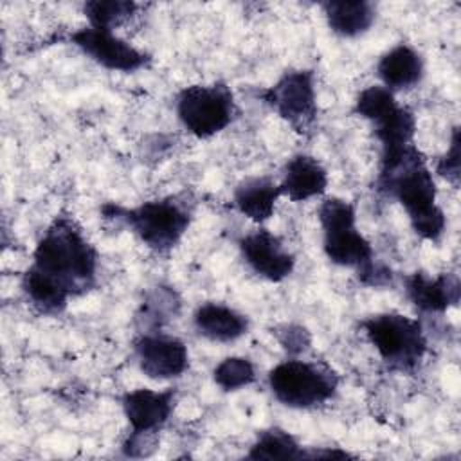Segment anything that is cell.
Returning <instances> with one entry per match:
<instances>
[{
	"label": "cell",
	"mask_w": 461,
	"mask_h": 461,
	"mask_svg": "<svg viewBox=\"0 0 461 461\" xmlns=\"http://www.w3.org/2000/svg\"><path fill=\"white\" fill-rule=\"evenodd\" d=\"M99 252L70 212H59L45 227L23 270L20 286L41 315H59L70 299L97 285Z\"/></svg>",
	"instance_id": "6da1fadb"
},
{
	"label": "cell",
	"mask_w": 461,
	"mask_h": 461,
	"mask_svg": "<svg viewBox=\"0 0 461 461\" xmlns=\"http://www.w3.org/2000/svg\"><path fill=\"white\" fill-rule=\"evenodd\" d=\"M375 187L403 207L416 236L432 243L443 238L447 218L438 205V187L432 171L416 142L380 153Z\"/></svg>",
	"instance_id": "7a4b0ae2"
},
{
	"label": "cell",
	"mask_w": 461,
	"mask_h": 461,
	"mask_svg": "<svg viewBox=\"0 0 461 461\" xmlns=\"http://www.w3.org/2000/svg\"><path fill=\"white\" fill-rule=\"evenodd\" d=\"M99 212L104 220L126 225L151 252L166 256L182 241L191 227L194 202L182 193L146 200L135 207L103 203Z\"/></svg>",
	"instance_id": "3957f363"
},
{
	"label": "cell",
	"mask_w": 461,
	"mask_h": 461,
	"mask_svg": "<svg viewBox=\"0 0 461 461\" xmlns=\"http://www.w3.org/2000/svg\"><path fill=\"white\" fill-rule=\"evenodd\" d=\"M360 326L389 371L414 373L427 353V337L418 319L398 312L373 313Z\"/></svg>",
	"instance_id": "277c9868"
},
{
	"label": "cell",
	"mask_w": 461,
	"mask_h": 461,
	"mask_svg": "<svg viewBox=\"0 0 461 461\" xmlns=\"http://www.w3.org/2000/svg\"><path fill=\"white\" fill-rule=\"evenodd\" d=\"M324 256L337 267L353 268L357 276L375 263V250L357 229V207L344 198L328 196L319 203Z\"/></svg>",
	"instance_id": "5b68a950"
},
{
	"label": "cell",
	"mask_w": 461,
	"mask_h": 461,
	"mask_svg": "<svg viewBox=\"0 0 461 461\" xmlns=\"http://www.w3.org/2000/svg\"><path fill=\"white\" fill-rule=\"evenodd\" d=\"M122 414L130 432L121 445L126 457H149L158 448V434L169 421L176 405V389L162 391L139 387L121 394Z\"/></svg>",
	"instance_id": "8992f818"
},
{
	"label": "cell",
	"mask_w": 461,
	"mask_h": 461,
	"mask_svg": "<svg viewBox=\"0 0 461 461\" xmlns=\"http://www.w3.org/2000/svg\"><path fill=\"white\" fill-rule=\"evenodd\" d=\"M339 375L324 362L292 357L268 371L272 396L288 409H315L331 400L339 389Z\"/></svg>",
	"instance_id": "52a82bcc"
},
{
	"label": "cell",
	"mask_w": 461,
	"mask_h": 461,
	"mask_svg": "<svg viewBox=\"0 0 461 461\" xmlns=\"http://www.w3.org/2000/svg\"><path fill=\"white\" fill-rule=\"evenodd\" d=\"M175 112L184 130L194 139H211L223 131L238 113L236 99L227 83L184 86L175 99Z\"/></svg>",
	"instance_id": "ba28073f"
},
{
	"label": "cell",
	"mask_w": 461,
	"mask_h": 461,
	"mask_svg": "<svg viewBox=\"0 0 461 461\" xmlns=\"http://www.w3.org/2000/svg\"><path fill=\"white\" fill-rule=\"evenodd\" d=\"M258 97L299 135L313 130L319 106L312 68L285 70L270 86L259 90Z\"/></svg>",
	"instance_id": "9c48e42d"
},
{
	"label": "cell",
	"mask_w": 461,
	"mask_h": 461,
	"mask_svg": "<svg viewBox=\"0 0 461 461\" xmlns=\"http://www.w3.org/2000/svg\"><path fill=\"white\" fill-rule=\"evenodd\" d=\"M65 40L99 67L112 72L130 74L148 68L151 63V56L148 52L133 47L110 29L85 25L68 32Z\"/></svg>",
	"instance_id": "30bf717a"
},
{
	"label": "cell",
	"mask_w": 461,
	"mask_h": 461,
	"mask_svg": "<svg viewBox=\"0 0 461 461\" xmlns=\"http://www.w3.org/2000/svg\"><path fill=\"white\" fill-rule=\"evenodd\" d=\"M131 348L140 373L151 380H173L189 369L185 342L166 331L137 333Z\"/></svg>",
	"instance_id": "8fae6325"
},
{
	"label": "cell",
	"mask_w": 461,
	"mask_h": 461,
	"mask_svg": "<svg viewBox=\"0 0 461 461\" xmlns=\"http://www.w3.org/2000/svg\"><path fill=\"white\" fill-rule=\"evenodd\" d=\"M245 265L261 279L270 283L285 281L295 268V256L285 247L279 236L265 227L243 234L238 241Z\"/></svg>",
	"instance_id": "7c38bea8"
},
{
	"label": "cell",
	"mask_w": 461,
	"mask_h": 461,
	"mask_svg": "<svg viewBox=\"0 0 461 461\" xmlns=\"http://www.w3.org/2000/svg\"><path fill=\"white\" fill-rule=\"evenodd\" d=\"M402 281L405 297L420 313H445L448 308L457 306L461 297V283L454 272L430 276L416 270L403 276Z\"/></svg>",
	"instance_id": "4fadbf2b"
},
{
	"label": "cell",
	"mask_w": 461,
	"mask_h": 461,
	"mask_svg": "<svg viewBox=\"0 0 461 461\" xmlns=\"http://www.w3.org/2000/svg\"><path fill=\"white\" fill-rule=\"evenodd\" d=\"M193 328L211 342L229 344L249 333L250 321L245 313L225 303L205 301L193 312Z\"/></svg>",
	"instance_id": "5bb4252c"
},
{
	"label": "cell",
	"mask_w": 461,
	"mask_h": 461,
	"mask_svg": "<svg viewBox=\"0 0 461 461\" xmlns=\"http://www.w3.org/2000/svg\"><path fill=\"white\" fill-rule=\"evenodd\" d=\"M376 76L380 85L393 94L411 90L425 76V59L412 45L396 43L378 58Z\"/></svg>",
	"instance_id": "9a60e30c"
},
{
	"label": "cell",
	"mask_w": 461,
	"mask_h": 461,
	"mask_svg": "<svg viewBox=\"0 0 461 461\" xmlns=\"http://www.w3.org/2000/svg\"><path fill=\"white\" fill-rule=\"evenodd\" d=\"M328 182V171L321 160L308 153H295L283 167L279 187L283 196L299 203L324 194Z\"/></svg>",
	"instance_id": "2e32d148"
},
{
	"label": "cell",
	"mask_w": 461,
	"mask_h": 461,
	"mask_svg": "<svg viewBox=\"0 0 461 461\" xmlns=\"http://www.w3.org/2000/svg\"><path fill=\"white\" fill-rule=\"evenodd\" d=\"M283 196L279 182L272 176H249L232 193V203L245 218L261 225L276 212V203Z\"/></svg>",
	"instance_id": "e0dca14e"
},
{
	"label": "cell",
	"mask_w": 461,
	"mask_h": 461,
	"mask_svg": "<svg viewBox=\"0 0 461 461\" xmlns=\"http://www.w3.org/2000/svg\"><path fill=\"white\" fill-rule=\"evenodd\" d=\"M321 9L330 31L340 38H358L376 20V5L367 0H330Z\"/></svg>",
	"instance_id": "ac0fdd59"
},
{
	"label": "cell",
	"mask_w": 461,
	"mask_h": 461,
	"mask_svg": "<svg viewBox=\"0 0 461 461\" xmlns=\"http://www.w3.org/2000/svg\"><path fill=\"white\" fill-rule=\"evenodd\" d=\"M182 301L173 286L157 285L144 294L142 303L139 304L133 322L137 326V333L162 331L166 324H169L180 313Z\"/></svg>",
	"instance_id": "d6986e66"
},
{
	"label": "cell",
	"mask_w": 461,
	"mask_h": 461,
	"mask_svg": "<svg viewBox=\"0 0 461 461\" xmlns=\"http://www.w3.org/2000/svg\"><path fill=\"white\" fill-rule=\"evenodd\" d=\"M371 124L375 139L380 142V153L394 151L414 142L416 117L407 106L396 104Z\"/></svg>",
	"instance_id": "ffe728a7"
},
{
	"label": "cell",
	"mask_w": 461,
	"mask_h": 461,
	"mask_svg": "<svg viewBox=\"0 0 461 461\" xmlns=\"http://www.w3.org/2000/svg\"><path fill=\"white\" fill-rule=\"evenodd\" d=\"M308 448L295 436L281 427H268L258 432L247 452V459H306Z\"/></svg>",
	"instance_id": "44dd1931"
},
{
	"label": "cell",
	"mask_w": 461,
	"mask_h": 461,
	"mask_svg": "<svg viewBox=\"0 0 461 461\" xmlns=\"http://www.w3.org/2000/svg\"><path fill=\"white\" fill-rule=\"evenodd\" d=\"M139 4L128 0H90L83 4L88 25L115 31L121 23L135 14Z\"/></svg>",
	"instance_id": "7402d4cb"
},
{
	"label": "cell",
	"mask_w": 461,
	"mask_h": 461,
	"mask_svg": "<svg viewBox=\"0 0 461 461\" xmlns=\"http://www.w3.org/2000/svg\"><path fill=\"white\" fill-rule=\"evenodd\" d=\"M256 366L249 357H225L212 369L214 384L225 393L249 387L250 384L256 382Z\"/></svg>",
	"instance_id": "603a6c76"
},
{
	"label": "cell",
	"mask_w": 461,
	"mask_h": 461,
	"mask_svg": "<svg viewBox=\"0 0 461 461\" xmlns=\"http://www.w3.org/2000/svg\"><path fill=\"white\" fill-rule=\"evenodd\" d=\"M396 104L398 101L391 90L382 85H371L358 92L353 104V113L373 122L389 110H393Z\"/></svg>",
	"instance_id": "cb8c5ba5"
},
{
	"label": "cell",
	"mask_w": 461,
	"mask_h": 461,
	"mask_svg": "<svg viewBox=\"0 0 461 461\" xmlns=\"http://www.w3.org/2000/svg\"><path fill=\"white\" fill-rule=\"evenodd\" d=\"M272 335L290 357H299L312 348L310 331L295 322H283L272 330Z\"/></svg>",
	"instance_id": "d4e9b609"
},
{
	"label": "cell",
	"mask_w": 461,
	"mask_h": 461,
	"mask_svg": "<svg viewBox=\"0 0 461 461\" xmlns=\"http://www.w3.org/2000/svg\"><path fill=\"white\" fill-rule=\"evenodd\" d=\"M436 173L450 182L454 187L459 185V167H461V140H459V126L452 128L450 144L447 151L436 160Z\"/></svg>",
	"instance_id": "484cf974"
}]
</instances>
